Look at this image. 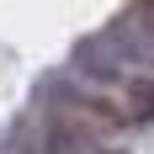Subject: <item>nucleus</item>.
Here are the masks:
<instances>
[{"label":"nucleus","instance_id":"obj_1","mask_svg":"<svg viewBox=\"0 0 154 154\" xmlns=\"http://www.w3.org/2000/svg\"><path fill=\"white\" fill-rule=\"evenodd\" d=\"M128 112H133L138 122L154 117V80H133V85H128Z\"/></svg>","mask_w":154,"mask_h":154},{"label":"nucleus","instance_id":"obj_2","mask_svg":"<svg viewBox=\"0 0 154 154\" xmlns=\"http://www.w3.org/2000/svg\"><path fill=\"white\" fill-rule=\"evenodd\" d=\"M133 48L154 59V11H143V16H133Z\"/></svg>","mask_w":154,"mask_h":154}]
</instances>
